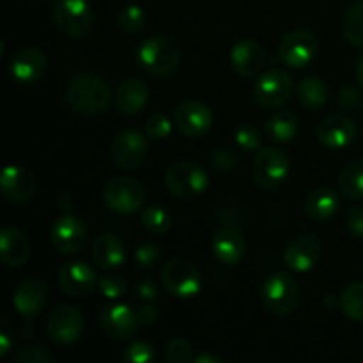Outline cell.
I'll list each match as a JSON object with an SVG mask.
<instances>
[{
	"label": "cell",
	"mask_w": 363,
	"mask_h": 363,
	"mask_svg": "<svg viewBox=\"0 0 363 363\" xmlns=\"http://www.w3.org/2000/svg\"><path fill=\"white\" fill-rule=\"evenodd\" d=\"M66 101L78 116L96 117L108 108L112 91L99 74L80 73L67 84Z\"/></svg>",
	"instance_id": "6da1fadb"
},
{
	"label": "cell",
	"mask_w": 363,
	"mask_h": 363,
	"mask_svg": "<svg viewBox=\"0 0 363 363\" xmlns=\"http://www.w3.org/2000/svg\"><path fill=\"white\" fill-rule=\"evenodd\" d=\"M138 66L147 74L165 78L176 73L181 62V50L177 43L169 35H151L145 39L137 52Z\"/></svg>",
	"instance_id": "7a4b0ae2"
},
{
	"label": "cell",
	"mask_w": 363,
	"mask_h": 363,
	"mask_svg": "<svg viewBox=\"0 0 363 363\" xmlns=\"http://www.w3.org/2000/svg\"><path fill=\"white\" fill-rule=\"evenodd\" d=\"M262 305L275 315H291L298 311L301 301L300 284L289 273H273L261 289Z\"/></svg>",
	"instance_id": "3957f363"
},
{
	"label": "cell",
	"mask_w": 363,
	"mask_h": 363,
	"mask_svg": "<svg viewBox=\"0 0 363 363\" xmlns=\"http://www.w3.org/2000/svg\"><path fill=\"white\" fill-rule=\"evenodd\" d=\"M53 21L67 38H85L94 25V13L87 0H55Z\"/></svg>",
	"instance_id": "277c9868"
},
{
	"label": "cell",
	"mask_w": 363,
	"mask_h": 363,
	"mask_svg": "<svg viewBox=\"0 0 363 363\" xmlns=\"http://www.w3.org/2000/svg\"><path fill=\"white\" fill-rule=\"evenodd\" d=\"M293 78L287 71L280 69V67H273V69L262 73L255 80L254 89H252L254 101L264 110L280 108V106L286 105L291 96H293Z\"/></svg>",
	"instance_id": "5b68a950"
},
{
	"label": "cell",
	"mask_w": 363,
	"mask_h": 363,
	"mask_svg": "<svg viewBox=\"0 0 363 363\" xmlns=\"http://www.w3.org/2000/svg\"><path fill=\"white\" fill-rule=\"evenodd\" d=\"M103 201L121 215H133L144 208L145 190L133 177H113L103 188Z\"/></svg>",
	"instance_id": "8992f818"
},
{
	"label": "cell",
	"mask_w": 363,
	"mask_h": 363,
	"mask_svg": "<svg viewBox=\"0 0 363 363\" xmlns=\"http://www.w3.org/2000/svg\"><path fill=\"white\" fill-rule=\"evenodd\" d=\"M289 169L291 163L286 152L277 147H264L255 155L252 177L262 190H275L287 179Z\"/></svg>",
	"instance_id": "52a82bcc"
},
{
	"label": "cell",
	"mask_w": 363,
	"mask_h": 363,
	"mask_svg": "<svg viewBox=\"0 0 363 363\" xmlns=\"http://www.w3.org/2000/svg\"><path fill=\"white\" fill-rule=\"evenodd\" d=\"M162 284L172 296L188 300L201 293V273L186 259H172L162 269Z\"/></svg>",
	"instance_id": "ba28073f"
},
{
	"label": "cell",
	"mask_w": 363,
	"mask_h": 363,
	"mask_svg": "<svg viewBox=\"0 0 363 363\" xmlns=\"http://www.w3.org/2000/svg\"><path fill=\"white\" fill-rule=\"evenodd\" d=\"M165 184L177 199H194L208 188V174L191 162H177L165 172Z\"/></svg>",
	"instance_id": "9c48e42d"
},
{
	"label": "cell",
	"mask_w": 363,
	"mask_h": 363,
	"mask_svg": "<svg viewBox=\"0 0 363 363\" xmlns=\"http://www.w3.org/2000/svg\"><path fill=\"white\" fill-rule=\"evenodd\" d=\"M85 321L82 312L73 305H60L50 314L46 321V333L50 340L59 346H71L84 335Z\"/></svg>",
	"instance_id": "30bf717a"
},
{
	"label": "cell",
	"mask_w": 363,
	"mask_h": 363,
	"mask_svg": "<svg viewBox=\"0 0 363 363\" xmlns=\"http://www.w3.org/2000/svg\"><path fill=\"white\" fill-rule=\"evenodd\" d=\"M213 121H215V116L211 108L197 99H186L174 110V124L177 131L188 138L204 137L211 130Z\"/></svg>",
	"instance_id": "8fae6325"
},
{
	"label": "cell",
	"mask_w": 363,
	"mask_h": 363,
	"mask_svg": "<svg viewBox=\"0 0 363 363\" xmlns=\"http://www.w3.org/2000/svg\"><path fill=\"white\" fill-rule=\"evenodd\" d=\"M147 155V135L138 130H124L110 145V158L119 169H137Z\"/></svg>",
	"instance_id": "7c38bea8"
},
{
	"label": "cell",
	"mask_w": 363,
	"mask_h": 363,
	"mask_svg": "<svg viewBox=\"0 0 363 363\" xmlns=\"http://www.w3.org/2000/svg\"><path fill=\"white\" fill-rule=\"evenodd\" d=\"M318 48V39L312 32L293 30L280 41L279 57L286 66L300 69L314 60Z\"/></svg>",
	"instance_id": "4fadbf2b"
},
{
	"label": "cell",
	"mask_w": 363,
	"mask_h": 363,
	"mask_svg": "<svg viewBox=\"0 0 363 363\" xmlns=\"http://www.w3.org/2000/svg\"><path fill=\"white\" fill-rule=\"evenodd\" d=\"M87 240V227L82 218L74 215H64L55 220L50 233V241L57 254L73 255L84 248Z\"/></svg>",
	"instance_id": "5bb4252c"
},
{
	"label": "cell",
	"mask_w": 363,
	"mask_h": 363,
	"mask_svg": "<svg viewBox=\"0 0 363 363\" xmlns=\"http://www.w3.org/2000/svg\"><path fill=\"white\" fill-rule=\"evenodd\" d=\"M138 325L140 321H138L137 312L130 305H105L99 312V328L110 339H128L137 332Z\"/></svg>",
	"instance_id": "9a60e30c"
},
{
	"label": "cell",
	"mask_w": 363,
	"mask_h": 363,
	"mask_svg": "<svg viewBox=\"0 0 363 363\" xmlns=\"http://www.w3.org/2000/svg\"><path fill=\"white\" fill-rule=\"evenodd\" d=\"M2 197L13 204H23L35 194V177L27 167L7 165L0 176Z\"/></svg>",
	"instance_id": "2e32d148"
},
{
	"label": "cell",
	"mask_w": 363,
	"mask_h": 363,
	"mask_svg": "<svg viewBox=\"0 0 363 363\" xmlns=\"http://www.w3.org/2000/svg\"><path fill=\"white\" fill-rule=\"evenodd\" d=\"M46 301H48V287L35 277L23 279L14 289L13 305L18 314L25 319L41 314L43 308L46 307Z\"/></svg>",
	"instance_id": "e0dca14e"
},
{
	"label": "cell",
	"mask_w": 363,
	"mask_h": 363,
	"mask_svg": "<svg viewBox=\"0 0 363 363\" xmlns=\"http://www.w3.org/2000/svg\"><path fill=\"white\" fill-rule=\"evenodd\" d=\"M48 67V57L41 48L28 46V48L18 50L13 55L9 64L11 77L20 84H34Z\"/></svg>",
	"instance_id": "ac0fdd59"
},
{
	"label": "cell",
	"mask_w": 363,
	"mask_h": 363,
	"mask_svg": "<svg viewBox=\"0 0 363 363\" xmlns=\"http://www.w3.org/2000/svg\"><path fill=\"white\" fill-rule=\"evenodd\" d=\"M57 280H59L60 289L74 298L91 294L99 282L94 269L82 261H73L64 264L59 269V279Z\"/></svg>",
	"instance_id": "d6986e66"
},
{
	"label": "cell",
	"mask_w": 363,
	"mask_h": 363,
	"mask_svg": "<svg viewBox=\"0 0 363 363\" xmlns=\"http://www.w3.org/2000/svg\"><path fill=\"white\" fill-rule=\"evenodd\" d=\"M354 137H357V126L353 119L344 113H333L323 119L318 126L319 142L332 151H339L351 145Z\"/></svg>",
	"instance_id": "ffe728a7"
},
{
	"label": "cell",
	"mask_w": 363,
	"mask_h": 363,
	"mask_svg": "<svg viewBox=\"0 0 363 363\" xmlns=\"http://www.w3.org/2000/svg\"><path fill=\"white\" fill-rule=\"evenodd\" d=\"M321 257V243L311 234L298 236L284 250V262L296 273H307Z\"/></svg>",
	"instance_id": "44dd1931"
},
{
	"label": "cell",
	"mask_w": 363,
	"mask_h": 363,
	"mask_svg": "<svg viewBox=\"0 0 363 363\" xmlns=\"http://www.w3.org/2000/svg\"><path fill=\"white\" fill-rule=\"evenodd\" d=\"M230 64L241 77H255L266 64V52L254 39H241L230 50Z\"/></svg>",
	"instance_id": "7402d4cb"
},
{
	"label": "cell",
	"mask_w": 363,
	"mask_h": 363,
	"mask_svg": "<svg viewBox=\"0 0 363 363\" xmlns=\"http://www.w3.org/2000/svg\"><path fill=\"white\" fill-rule=\"evenodd\" d=\"M30 257V241L18 227H6L0 233V259L7 268H20Z\"/></svg>",
	"instance_id": "603a6c76"
},
{
	"label": "cell",
	"mask_w": 363,
	"mask_h": 363,
	"mask_svg": "<svg viewBox=\"0 0 363 363\" xmlns=\"http://www.w3.org/2000/svg\"><path fill=\"white\" fill-rule=\"evenodd\" d=\"M211 250L222 264L233 266L238 264L247 254V241L236 229L223 227V229L216 230L213 236Z\"/></svg>",
	"instance_id": "cb8c5ba5"
},
{
	"label": "cell",
	"mask_w": 363,
	"mask_h": 363,
	"mask_svg": "<svg viewBox=\"0 0 363 363\" xmlns=\"http://www.w3.org/2000/svg\"><path fill=\"white\" fill-rule=\"evenodd\" d=\"M149 99L147 85L140 78H126L116 91V106L124 116H137Z\"/></svg>",
	"instance_id": "d4e9b609"
},
{
	"label": "cell",
	"mask_w": 363,
	"mask_h": 363,
	"mask_svg": "<svg viewBox=\"0 0 363 363\" xmlns=\"http://www.w3.org/2000/svg\"><path fill=\"white\" fill-rule=\"evenodd\" d=\"M126 259V250H124L123 241L113 234H101L92 243V261L99 269L119 268Z\"/></svg>",
	"instance_id": "484cf974"
},
{
	"label": "cell",
	"mask_w": 363,
	"mask_h": 363,
	"mask_svg": "<svg viewBox=\"0 0 363 363\" xmlns=\"http://www.w3.org/2000/svg\"><path fill=\"white\" fill-rule=\"evenodd\" d=\"M340 208L339 194L332 188H315L305 199V213L314 222L330 220Z\"/></svg>",
	"instance_id": "4316f807"
},
{
	"label": "cell",
	"mask_w": 363,
	"mask_h": 363,
	"mask_svg": "<svg viewBox=\"0 0 363 363\" xmlns=\"http://www.w3.org/2000/svg\"><path fill=\"white\" fill-rule=\"evenodd\" d=\"M264 131L269 140L277 142V144H287V142L294 140L300 131V119L293 112L280 110L266 121Z\"/></svg>",
	"instance_id": "83f0119b"
},
{
	"label": "cell",
	"mask_w": 363,
	"mask_h": 363,
	"mask_svg": "<svg viewBox=\"0 0 363 363\" xmlns=\"http://www.w3.org/2000/svg\"><path fill=\"white\" fill-rule=\"evenodd\" d=\"M330 94V89L326 85L325 80H321L319 77H305L303 80H300L296 87V96L298 101L305 106V108L318 110L321 108L326 103Z\"/></svg>",
	"instance_id": "f1b7e54d"
},
{
	"label": "cell",
	"mask_w": 363,
	"mask_h": 363,
	"mask_svg": "<svg viewBox=\"0 0 363 363\" xmlns=\"http://www.w3.org/2000/svg\"><path fill=\"white\" fill-rule=\"evenodd\" d=\"M339 190L350 201L363 199V160L346 163L339 174Z\"/></svg>",
	"instance_id": "f546056e"
},
{
	"label": "cell",
	"mask_w": 363,
	"mask_h": 363,
	"mask_svg": "<svg viewBox=\"0 0 363 363\" xmlns=\"http://www.w3.org/2000/svg\"><path fill=\"white\" fill-rule=\"evenodd\" d=\"M340 311L350 319L357 323H363V284H350L340 293Z\"/></svg>",
	"instance_id": "4dcf8cb0"
},
{
	"label": "cell",
	"mask_w": 363,
	"mask_h": 363,
	"mask_svg": "<svg viewBox=\"0 0 363 363\" xmlns=\"http://www.w3.org/2000/svg\"><path fill=\"white\" fill-rule=\"evenodd\" d=\"M342 34L351 45L363 46V0L347 9L342 21Z\"/></svg>",
	"instance_id": "1f68e13d"
},
{
	"label": "cell",
	"mask_w": 363,
	"mask_h": 363,
	"mask_svg": "<svg viewBox=\"0 0 363 363\" xmlns=\"http://www.w3.org/2000/svg\"><path fill=\"white\" fill-rule=\"evenodd\" d=\"M140 220L142 225L149 233L158 234V236L169 233L170 227H172V216L162 206H147V208H144L140 213Z\"/></svg>",
	"instance_id": "d6a6232c"
},
{
	"label": "cell",
	"mask_w": 363,
	"mask_h": 363,
	"mask_svg": "<svg viewBox=\"0 0 363 363\" xmlns=\"http://www.w3.org/2000/svg\"><path fill=\"white\" fill-rule=\"evenodd\" d=\"M117 23L128 34H135L140 32L145 27V13L140 6L137 4H130V6L123 7L117 14Z\"/></svg>",
	"instance_id": "836d02e7"
},
{
	"label": "cell",
	"mask_w": 363,
	"mask_h": 363,
	"mask_svg": "<svg viewBox=\"0 0 363 363\" xmlns=\"http://www.w3.org/2000/svg\"><path fill=\"white\" fill-rule=\"evenodd\" d=\"M165 358L170 363H190L195 360L194 347L184 337H176L165 347Z\"/></svg>",
	"instance_id": "e575fe53"
},
{
	"label": "cell",
	"mask_w": 363,
	"mask_h": 363,
	"mask_svg": "<svg viewBox=\"0 0 363 363\" xmlns=\"http://www.w3.org/2000/svg\"><path fill=\"white\" fill-rule=\"evenodd\" d=\"M158 358L156 350L149 342L144 340H137V342L130 344L123 353V362L126 363H151Z\"/></svg>",
	"instance_id": "d590c367"
},
{
	"label": "cell",
	"mask_w": 363,
	"mask_h": 363,
	"mask_svg": "<svg viewBox=\"0 0 363 363\" xmlns=\"http://www.w3.org/2000/svg\"><path fill=\"white\" fill-rule=\"evenodd\" d=\"M144 133L151 140H165L172 133V121L165 113H155L145 121Z\"/></svg>",
	"instance_id": "8d00e7d4"
},
{
	"label": "cell",
	"mask_w": 363,
	"mask_h": 363,
	"mask_svg": "<svg viewBox=\"0 0 363 363\" xmlns=\"http://www.w3.org/2000/svg\"><path fill=\"white\" fill-rule=\"evenodd\" d=\"M98 286L103 296L108 298V300H117V298L124 296V293L128 291L126 280L121 275H117V273H106V275H103L99 279Z\"/></svg>",
	"instance_id": "74e56055"
},
{
	"label": "cell",
	"mask_w": 363,
	"mask_h": 363,
	"mask_svg": "<svg viewBox=\"0 0 363 363\" xmlns=\"http://www.w3.org/2000/svg\"><path fill=\"white\" fill-rule=\"evenodd\" d=\"M236 144L238 147H241L243 151H257L262 145V135L252 124H243L241 128H238L236 131Z\"/></svg>",
	"instance_id": "f35d334b"
},
{
	"label": "cell",
	"mask_w": 363,
	"mask_h": 363,
	"mask_svg": "<svg viewBox=\"0 0 363 363\" xmlns=\"http://www.w3.org/2000/svg\"><path fill=\"white\" fill-rule=\"evenodd\" d=\"M14 362L18 363H53L55 357L48 350L39 346H25L14 353Z\"/></svg>",
	"instance_id": "ab89813d"
},
{
	"label": "cell",
	"mask_w": 363,
	"mask_h": 363,
	"mask_svg": "<svg viewBox=\"0 0 363 363\" xmlns=\"http://www.w3.org/2000/svg\"><path fill=\"white\" fill-rule=\"evenodd\" d=\"M337 103L340 105V108L347 110V112H354V110L362 108L363 96L358 89L351 87V85H344L337 92Z\"/></svg>",
	"instance_id": "60d3db41"
},
{
	"label": "cell",
	"mask_w": 363,
	"mask_h": 363,
	"mask_svg": "<svg viewBox=\"0 0 363 363\" xmlns=\"http://www.w3.org/2000/svg\"><path fill=\"white\" fill-rule=\"evenodd\" d=\"M135 261L140 268H151L160 261V248L152 243L138 245L135 250Z\"/></svg>",
	"instance_id": "b9f144b4"
},
{
	"label": "cell",
	"mask_w": 363,
	"mask_h": 363,
	"mask_svg": "<svg viewBox=\"0 0 363 363\" xmlns=\"http://www.w3.org/2000/svg\"><path fill=\"white\" fill-rule=\"evenodd\" d=\"M211 163L220 172H230L238 167V156L229 149H218V151L213 152Z\"/></svg>",
	"instance_id": "7bdbcfd3"
},
{
	"label": "cell",
	"mask_w": 363,
	"mask_h": 363,
	"mask_svg": "<svg viewBox=\"0 0 363 363\" xmlns=\"http://www.w3.org/2000/svg\"><path fill=\"white\" fill-rule=\"evenodd\" d=\"M346 225L351 236L363 240V208H351L346 215Z\"/></svg>",
	"instance_id": "ee69618b"
},
{
	"label": "cell",
	"mask_w": 363,
	"mask_h": 363,
	"mask_svg": "<svg viewBox=\"0 0 363 363\" xmlns=\"http://www.w3.org/2000/svg\"><path fill=\"white\" fill-rule=\"evenodd\" d=\"M137 298L145 301V303H152V301H156L160 298L158 286L155 282H151V280H142L137 286Z\"/></svg>",
	"instance_id": "f6af8a7d"
},
{
	"label": "cell",
	"mask_w": 363,
	"mask_h": 363,
	"mask_svg": "<svg viewBox=\"0 0 363 363\" xmlns=\"http://www.w3.org/2000/svg\"><path fill=\"white\" fill-rule=\"evenodd\" d=\"M137 315H138V321H140V325L149 326V325H152V323H156V319H158V308H156L152 303H145L138 308Z\"/></svg>",
	"instance_id": "bcb514c9"
},
{
	"label": "cell",
	"mask_w": 363,
	"mask_h": 363,
	"mask_svg": "<svg viewBox=\"0 0 363 363\" xmlns=\"http://www.w3.org/2000/svg\"><path fill=\"white\" fill-rule=\"evenodd\" d=\"M11 346H13V339H11V333L7 332L6 323H4V328L0 330V354L6 357L11 351Z\"/></svg>",
	"instance_id": "7dc6e473"
},
{
	"label": "cell",
	"mask_w": 363,
	"mask_h": 363,
	"mask_svg": "<svg viewBox=\"0 0 363 363\" xmlns=\"http://www.w3.org/2000/svg\"><path fill=\"white\" fill-rule=\"evenodd\" d=\"M195 363H225L222 357H216V354L211 353H202L199 357H195Z\"/></svg>",
	"instance_id": "c3c4849f"
},
{
	"label": "cell",
	"mask_w": 363,
	"mask_h": 363,
	"mask_svg": "<svg viewBox=\"0 0 363 363\" xmlns=\"http://www.w3.org/2000/svg\"><path fill=\"white\" fill-rule=\"evenodd\" d=\"M325 307L328 308L340 307V296H337V294H328V296L325 298Z\"/></svg>",
	"instance_id": "681fc988"
},
{
	"label": "cell",
	"mask_w": 363,
	"mask_h": 363,
	"mask_svg": "<svg viewBox=\"0 0 363 363\" xmlns=\"http://www.w3.org/2000/svg\"><path fill=\"white\" fill-rule=\"evenodd\" d=\"M20 333L25 337V339H27V337L34 335V326H32V323L30 321H23V323H21Z\"/></svg>",
	"instance_id": "f907efd6"
},
{
	"label": "cell",
	"mask_w": 363,
	"mask_h": 363,
	"mask_svg": "<svg viewBox=\"0 0 363 363\" xmlns=\"http://www.w3.org/2000/svg\"><path fill=\"white\" fill-rule=\"evenodd\" d=\"M71 202H73V199L66 194H62L59 199H57V206H59V209H67L71 206Z\"/></svg>",
	"instance_id": "816d5d0a"
},
{
	"label": "cell",
	"mask_w": 363,
	"mask_h": 363,
	"mask_svg": "<svg viewBox=\"0 0 363 363\" xmlns=\"http://www.w3.org/2000/svg\"><path fill=\"white\" fill-rule=\"evenodd\" d=\"M357 80H358V85L363 89V53L360 55V59H358V64H357Z\"/></svg>",
	"instance_id": "f5cc1de1"
},
{
	"label": "cell",
	"mask_w": 363,
	"mask_h": 363,
	"mask_svg": "<svg viewBox=\"0 0 363 363\" xmlns=\"http://www.w3.org/2000/svg\"><path fill=\"white\" fill-rule=\"evenodd\" d=\"M50 2H55V0H50Z\"/></svg>",
	"instance_id": "db71d44e"
}]
</instances>
